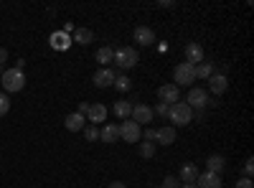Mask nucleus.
<instances>
[{"mask_svg": "<svg viewBox=\"0 0 254 188\" xmlns=\"http://www.w3.org/2000/svg\"><path fill=\"white\" fill-rule=\"evenodd\" d=\"M168 120L173 122V127H176V125H178V127H186V125H188L190 120H193V110H190L186 102H176V104H171Z\"/></svg>", "mask_w": 254, "mask_h": 188, "instance_id": "f257e3e1", "label": "nucleus"}, {"mask_svg": "<svg viewBox=\"0 0 254 188\" xmlns=\"http://www.w3.org/2000/svg\"><path fill=\"white\" fill-rule=\"evenodd\" d=\"M3 89H5V94L8 92H20L26 87V76H23V71H18V69H8V71H3Z\"/></svg>", "mask_w": 254, "mask_h": 188, "instance_id": "f03ea898", "label": "nucleus"}, {"mask_svg": "<svg viewBox=\"0 0 254 188\" xmlns=\"http://www.w3.org/2000/svg\"><path fill=\"white\" fill-rule=\"evenodd\" d=\"M112 61H117V66L127 71V69L137 66V61H140V59H137V51H135L132 46H122V49L115 51V59H112Z\"/></svg>", "mask_w": 254, "mask_h": 188, "instance_id": "7ed1b4c3", "label": "nucleus"}, {"mask_svg": "<svg viewBox=\"0 0 254 188\" xmlns=\"http://www.w3.org/2000/svg\"><path fill=\"white\" fill-rule=\"evenodd\" d=\"M173 76H176V81H178L176 87H190V84L196 81V66H193V64H188V61H183V64L176 66Z\"/></svg>", "mask_w": 254, "mask_h": 188, "instance_id": "20e7f679", "label": "nucleus"}, {"mask_svg": "<svg viewBox=\"0 0 254 188\" xmlns=\"http://www.w3.org/2000/svg\"><path fill=\"white\" fill-rule=\"evenodd\" d=\"M120 137H122L125 142H140L142 127H140L137 122H132V120H125V122L120 125Z\"/></svg>", "mask_w": 254, "mask_h": 188, "instance_id": "39448f33", "label": "nucleus"}, {"mask_svg": "<svg viewBox=\"0 0 254 188\" xmlns=\"http://www.w3.org/2000/svg\"><path fill=\"white\" fill-rule=\"evenodd\" d=\"M186 104H188L190 110H193V107H196V110H203L206 104H208V92L201 89V87H193V89L188 92V102H186Z\"/></svg>", "mask_w": 254, "mask_h": 188, "instance_id": "423d86ee", "label": "nucleus"}, {"mask_svg": "<svg viewBox=\"0 0 254 188\" xmlns=\"http://www.w3.org/2000/svg\"><path fill=\"white\" fill-rule=\"evenodd\" d=\"M132 122H137L140 125V127H142V125H147V122H153V107H147V104H132Z\"/></svg>", "mask_w": 254, "mask_h": 188, "instance_id": "0eeeda50", "label": "nucleus"}, {"mask_svg": "<svg viewBox=\"0 0 254 188\" xmlns=\"http://www.w3.org/2000/svg\"><path fill=\"white\" fill-rule=\"evenodd\" d=\"M158 97H160V102H165V104H176V102H181V89H178L176 84H163V87L158 89Z\"/></svg>", "mask_w": 254, "mask_h": 188, "instance_id": "6e6552de", "label": "nucleus"}, {"mask_svg": "<svg viewBox=\"0 0 254 188\" xmlns=\"http://www.w3.org/2000/svg\"><path fill=\"white\" fill-rule=\"evenodd\" d=\"M186 61L193 64V66H198L203 61V46L198 44V41H190V44L186 46Z\"/></svg>", "mask_w": 254, "mask_h": 188, "instance_id": "1a4fd4ad", "label": "nucleus"}, {"mask_svg": "<svg viewBox=\"0 0 254 188\" xmlns=\"http://www.w3.org/2000/svg\"><path fill=\"white\" fill-rule=\"evenodd\" d=\"M115 71L112 69H99L97 74H94V87H99V89H107V87H112L115 84Z\"/></svg>", "mask_w": 254, "mask_h": 188, "instance_id": "9d476101", "label": "nucleus"}, {"mask_svg": "<svg viewBox=\"0 0 254 188\" xmlns=\"http://www.w3.org/2000/svg\"><path fill=\"white\" fill-rule=\"evenodd\" d=\"M196 186L198 188H221V176L219 173H198L196 178Z\"/></svg>", "mask_w": 254, "mask_h": 188, "instance_id": "9b49d317", "label": "nucleus"}, {"mask_svg": "<svg viewBox=\"0 0 254 188\" xmlns=\"http://www.w3.org/2000/svg\"><path fill=\"white\" fill-rule=\"evenodd\" d=\"M84 122H87V117L79 115V112H71V115H66V120H64V125H66L69 132H81L84 127H87Z\"/></svg>", "mask_w": 254, "mask_h": 188, "instance_id": "f8f14e48", "label": "nucleus"}, {"mask_svg": "<svg viewBox=\"0 0 254 188\" xmlns=\"http://www.w3.org/2000/svg\"><path fill=\"white\" fill-rule=\"evenodd\" d=\"M226 87H229V79H226L224 74H216V71H214V74L208 76V89L214 92V94H224Z\"/></svg>", "mask_w": 254, "mask_h": 188, "instance_id": "ddd939ff", "label": "nucleus"}, {"mask_svg": "<svg viewBox=\"0 0 254 188\" xmlns=\"http://www.w3.org/2000/svg\"><path fill=\"white\" fill-rule=\"evenodd\" d=\"M135 41H137L140 46H153V44H155V33H153V28L137 26V28H135Z\"/></svg>", "mask_w": 254, "mask_h": 188, "instance_id": "4468645a", "label": "nucleus"}, {"mask_svg": "<svg viewBox=\"0 0 254 188\" xmlns=\"http://www.w3.org/2000/svg\"><path fill=\"white\" fill-rule=\"evenodd\" d=\"M117 137H120V125H115V122L104 125V127L99 130V140H102V142H107V145L117 142Z\"/></svg>", "mask_w": 254, "mask_h": 188, "instance_id": "2eb2a0df", "label": "nucleus"}, {"mask_svg": "<svg viewBox=\"0 0 254 188\" xmlns=\"http://www.w3.org/2000/svg\"><path fill=\"white\" fill-rule=\"evenodd\" d=\"M155 140L160 145H173L176 142V127H173V125H165V127L155 130Z\"/></svg>", "mask_w": 254, "mask_h": 188, "instance_id": "dca6fc26", "label": "nucleus"}, {"mask_svg": "<svg viewBox=\"0 0 254 188\" xmlns=\"http://www.w3.org/2000/svg\"><path fill=\"white\" fill-rule=\"evenodd\" d=\"M87 120L92 122V125H97V122H104L107 120V107L104 104H89V112H87Z\"/></svg>", "mask_w": 254, "mask_h": 188, "instance_id": "f3484780", "label": "nucleus"}, {"mask_svg": "<svg viewBox=\"0 0 254 188\" xmlns=\"http://www.w3.org/2000/svg\"><path fill=\"white\" fill-rule=\"evenodd\" d=\"M196 178H198V165L183 163V168H181V183H196Z\"/></svg>", "mask_w": 254, "mask_h": 188, "instance_id": "a211bd4d", "label": "nucleus"}, {"mask_svg": "<svg viewBox=\"0 0 254 188\" xmlns=\"http://www.w3.org/2000/svg\"><path fill=\"white\" fill-rule=\"evenodd\" d=\"M94 59L99 61L104 69H107V64H112V59H115V49H112V46H102V49H97Z\"/></svg>", "mask_w": 254, "mask_h": 188, "instance_id": "6ab92c4d", "label": "nucleus"}, {"mask_svg": "<svg viewBox=\"0 0 254 188\" xmlns=\"http://www.w3.org/2000/svg\"><path fill=\"white\" fill-rule=\"evenodd\" d=\"M71 41H76L79 46H87V44H92V41H94V33L89 28H76L71 33Z\"/></svg>", "mask_w": 254, "mask_h": 188, "instance_id": "aec40b11", "label": "nucleus"}, {"mask_svg": "<svg viewBox=\"0 0 254 188\" xmlns=\"http://www.w3.org/2000/svg\"><path fill=\"white\" fill-rule=\"evenodd\" d=\"M115 115H117L120 120H130V115H132V102H127V99L115 102Z\"/></svg>", "mask_w": 254, "mask_h": 188, "instance_id": "412c9836", "label": "nucleus"}, {"mask_svg": "<svg viewBox=\"0 0 254 188\" xmlns=\"http://www.w3.org/2000/svg\"><path fill=\"white\" fill-rule=\"evenodd\" d=\"M206 171L221 176V171H224V158H221V155H208V160H206Z\"/></svg>", "mask_w": 254, "mask_h": 188, "instance_id": "4be33fe9", "label": "nucleus"}, {"mask_svg": "<svg viewBox=\"0 0 254 188\" xmlns=\"http://www.w3.org/2000/svg\"><path fill=\"white\" fill-rule=\"evenodd\" d=\"M69 41H71V38H69L66 33H54V36H51V46L64 51V49H69Z\"/></svg>", "mask_w": 254, "mask_h": 188, "instance_id": "5701e85b", "label": "nucleus"}, {"mask_svg": "<svg viewBox=\"0 0 254 188\" xmlns=\"http://www.w3.org/2000/svg\"><path fill=\"white\" fill-rule=\"evenodd\" d=\"M211 74H214V64L211 61H201L196 66V79H208Z\"/></svg>", "mask_w": 254, "mask_h": 188, "instance_id": "b1692460", "label": "nucleus"}, {"mask_svg": "<svg viewBox=\"0 0 254 188\" xmlns=\"http://www.w3.org/2000/svg\"><path fill=\"white\" fill-rule=\"evenodd\" d=\"M112 87H117V92H130L132 89V81H130V76L120 74V76H115V84Z\"/></svg>", "mask_w": 254, "mask_h": 188, "instance_id": "393cba45", "label": "nucleus"}, {"mask_svg": "<svg viewBox=\"0 0 254 188\" xmlns=\"http://www.w3.org/2000/svg\"><path fill=\"white\" fill-rule=\"evenodd\" d=\"M137 153H140L142 158H153V155H155V142H140V145H137Z\"/></svg>", "mask_w": 254, "mask_h": 188, "instance_id": "a878e982", "label": "nucleus"}, {"mask_svg": "<svg viewBox=\"0 0 254 188\" xmlns=\"http://www.w3.org/2000/svg\"><path fill=\"white\" fill-rule=\"evenodd\" d=\"M84 137H87V142H97L99 140V127L97 125H87V127H84Z\"/></svg>", "mask_w": 254, "mask_h": 188, "instance_id": "bb28decb", "label": "nucleus"}, {"mask_svg": "<svg viewBox=\"0 0 254 188\" xmlns=\"http://www.w3.org/2000/svg\"><path fill=\"white\" fill-rule=\"evenodd\" d=\"M8 112H10V99L5 92H0V117H5Z\"/></svg>", "mask_w": 254, "mask_h": 188, "instance_id": "cd10ccee", "label": "nucleus"}, {"mask_svg": "<svg viewBox=\"0 0 254 188\" xmlns=\"http://www.w3.org/2000/svg\"><path fill=\"white\" fill-rule=\"evenodd\" d=\"M168 112H171V104H165V102H158V107L153 110V115L158 117H168Z\"/></svg>", "mask_w": 254, "mask_h": 188, "instance_id": "c85d7f7f", "label": "nucleus"}, {"mask_svg": "<svg viewBox=\"0 0 254 188\" xmlns=\"http://www.w3.org/2000/svg\"><path fill=\"white\" fill-rule=\"evenodd\" d=\"M160 188H178V178H176V176H165Z\"/></svg>", "mask_w": 254, "mask_h": 188, "instance_id": "c756f323", "label": "nucleus"}, {"mask_svg": "<svg viewBox=\"0 0 254 188\" xmlns=\"http://www.w3.org/2000/svg\"><path fill=\"white\" fill-rule=\"evenodd\" d=\"M244 173H247L244 178H252V173H254V160H252V158L244 160Z\"/></svg>", "mask_w": 254, "mask_h": 188, "instance_id": "7c9ffc66", "label": "nucleus"}, {"mask_svg": "<svg viewBox=\"0 0 254 188\" xmlns=\"http://www.w3.org/2000/svg\"><path fill=\"white\" fill-rule=\"evenodd\" d=\"M237 188H254V183H252V178H239Z\"/></svg>", "mask_w": 254, "mask_h": 188, "instance_id": "2f4dec72", "label": "nucleus"}, {"mask_svg": "<svg viewBox=\"0 0 254 188\" xmlns=\"http://www.w3.org/2000/svg\"><path fill=\"white\" fill-rule=\"evenodd\" d=\"M142 137H145L147 142H153V140H155V130H153V127H150V130H145V132H142Z\"/></svg>", "mask_w": 254, "mask_h": 188, "instance_id": "473e14b6", "label": "nucleus"}, {"mask_svg": "<svg viewBox=\"0 0 254 188\" xmlns=\"http://www.w3.org/2000/svg\"><path fill=\"white\" fill-rule=\"evenodd\" d=\"M87 112H89V102H81V104H79V115L87 117Z\"/></svg>", "mask_w": 254, "mask_h": 188, "instance_id": "72a5a7b5", "label": "nucleus"}, {"mask_svg": "<svg viewBox=\"0 0 254 188\" xmlns=\"http://www.w3.org/2000/svg\"><path fill=\"white\" fill-rule=\"evenodd\" d=\"M5 59H8V51H5V49H0V66L5 64Z\"/></svg>", "mask_w": 254, "mask_h": 188, "instance_id": "f704fd0d", "label": "nucleus"}, {"mask_svg": "<svg viewBox=\"0 0 254 188\" xmlns=\"http://www.w3.org/2000/svg\"><path fill=\"white\" fill-rule=\"evenodd\" d=\"M110 188H125V183H120V181H115V183H110Z\"/></svg>", "mask_w": 254, "mask_h": 188, "instance_id": "c9c22d12", "label": "nucleus"}, {"mask_svg": "<svg viewBox=\"0 0 254 188\" xmlns=\"http://www.w3.org/2000/svg\"><path fill=\"white\" fill-rule=\"evenodd\" d=\"M181 188H198V186H196V183H183Z\"/></svg>", "mask_w": 254, "mask_h": 188, "instance_id": "e433bc0d", "label": "nucleus"}, {"mask_svg": "<svg viewBox=\"0 0 254 188\" xmlns=\"http://www.w3.org/2000/svg\"><path fill=\"white\" fill-rule=\"evenodd\" d=\"M0 76H3V66H0Z\"/></svg>", "mask_w": 254, "mask_h": 188, "instance_id": "4c0bfd02", "label": "nucleus"}, {"mask_svg": "<svg viewBox=\"0 0 254 188\" xmlns=\"http://www.w3.org/2000/svg\"><path fill=\"white\" fill-rule=\"evenodd\" d=\"M155 188H160V186H155Z\"/></svg>", "mask_w": 254, "mask_h": 188, "instance_id": "58836bf2", "label": "nucleus"}]
</instances>
